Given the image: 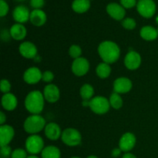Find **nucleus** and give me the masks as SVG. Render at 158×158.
Segmentation results:
<instances>
[{
    "instance_id": "obj_1",
    "label": "nucleus",
    "mask_w": 158,
    "mask_h": 158,
    "mask_svg": "<svg viewBox=\"0 0 158 158\" xmlns=\"http://www.w3.org/2000/svg\"><path fill=\"white\" fill-rule=\"evenodd\" d=\"M97 50L101 60L108 64L116 63L120 56V49L119 46L110 40H105L100 43Z\"/></svg>"
},
{
    "instance_id": "obj_2",
    "label": "nucleus",
    "mask_w": 158,
    "mask_h": 158,
    "mask_svg": "<svg viewBox=\"0 0 158 158\" xmlns=\"http://www.w3.org/2000/svg\"><path fill=\"white\" fill-rule=\"evenodd\" d=\"M45 100L43 93L40 90H32L25 99V107L31 114H40L43 110Z\"/></svg>"
},
{
    "instance_id": "obj_3",
    "label": "nucleus",
    "mask_w": 158,
    "mask_h": 158,
    "mask_svg": "<svg viewBox=\"0 0 158 158\" xmlns=\"http://www.w3.org/2000/svg\"><path fill=\"white\" fill-rule=\"evenodd\" d=\"M46 120L40 114H32L29 116L23 123V129L28 134L33 135L37 134L45 129Z\"/></svg>"
},
{
    "instance_id": "obj_4",
    "label": "nucleus",
    "mask_w": 158,
    "mask_h": 158,
    "mask_svg": "<svg viewBox=\"0 0 158 158\" xmlns=\"http://www.w3.org/2000/svg\"><path fill=\"white\" fill-rule=\"evenodd\" d=\"M25 147L27 153L30 155H36L38 154H41L44 149V140L40 135H30L26 139Z\"/></svg>"
},
{
    "instance_id": "obj_5",
    "label": "nucleus",
    "mask_w": 158,
    "mask_h": 158,
    "mask_svg": "<svg viewBox=\"0 0 158 158\" xmlns=\"http://www.w3.org/2000/svg\"><path fill=\"white\" fill-rule=\"evenodd\" d=\"M89 107L96 114L102 115V114H106L110 108L109 99H106L103 96L93 97L89 100Z\"/></svg>"
},
{
    "instance_id": "obj_6",
    "label": "nucleus",
    "mask_w": 158,
    "mask_h": 158,
    "mask_svg": "<svg viewBox=\"0 0 158 158\" xmlns=\"http://www.w3.org/2000/svg\"><path fill=\"white\" fill-rule=\"evenodd\" d=\"M62 141L69 147L78 146L81 143L82 136L80 131L75 128H66L62 133Z\"/></svg>"
},
{
    "instance_id": "obj_7",
    "label": "nucleus",
    "mask_w": 158,
    "mask_h": 158,
    "mask_svg": "<svg viewBox=\"0 0 158 158\" xmlns=\"http://www.w3.org/2000/svg\"><path fill=\"white\" fill-rule=\"evenodd\" d=\"M137 9L141 16L150 19L155 14L157 6L154 0H139L137 4Z\"/></svg>"
},
{
    "instance_id": "obj_8",
    "label": "nucleus",
    "mask_w": 158,
    "mask_h": 158,
    "mask_svg": "<svg viewBox=\"0 0 158 158\" xmlns=\"http://www.w3.org/2000/svg\"><path fill=\"white\" fill-rule=\"evenodd\" d=\"M71 69L74 75L77 77L85 76L89 69V63L84 57H80L73 60L71 65Z\"/></svg>"
},
{
    "instance_id": "obj_9",
    "label": "nucleus",
    "mask_w": 158,
    "mask_h": 158,
    "mask_svg": "<svg viewBox=\"0 0 158 158\" xmlns=\"http://www.w3.org/2000/svg\"><path fill=\"white\" fill-rule=\"evenodd\" d=\"M137 142V138L133 133L127 132L121 136L119 141V148L123 152H130L134 149Z\"/></svg>"
},
{
    "instance_id": "obj_10",
    "label": "nucleus",
    "mask_w": 158,
    "mask_h": 158,
    "mask_svg": "<svg viewBox=\"0 0 158 158\" xmlns=\"http://www.w3.org/2000/svg\"><path fill=\"white\" fill-rule=\"evenodd\" d=\"M141 56L140 53L134 50L127 52L124 58V65L130 70L137 69L141 65Z\"/></svg>"
},
{
    "instance_id": "obj_11",
    "label": "nucleus",
    "mask_w": 158,
    "mask_h": 158,
    "mask_svg": "<svg viewBox=\"0 0 158 158\" xmlns=\"http://www.w3.org/2000/svg\"><path fill=\"white\" fill-rule=\"evenodd\" d=\"M132 81L127 77H119L114 82V92L119 94H125L131 90Z\"/></svg>"
},
{
    "instance_id": "obj_12",
    "label": "nucleus",
    "mask_w": 158,
    "mask_h": 158,
    "mask_svg": "<svg viewBox=\"0 0 158 158\" xmlns=\"http://www.w3.org/2000/svg\"><path fill=\"white\" fill-rule=\"evenodd\" d=\"M43 73L39 68L32 66L26 69L23 73V80L27 84H36L42 80Z\"/></svg>"
},
{
    "instance_id": "obj_13",
    "label": "nucleus",
    "mask_w": 158,
    "mask_h": 158,
    "mask_svg": "<svg viewBox=\"0 0 158 158\" xmlns=\"http://www.w3.org/2000/svg\"><path fill=\"white\" fill-rule=\"evenodd\" d=\"M106 12L111 18L117 21H122L126 15L124 8L120 4L116 2H111L108 4L106 6Z\"/></svg>"
},
{
    "instance_id": "obj_14",
    "label": "nucleus",
    "mask_w": 158,
    "mask_h": 158,
    "mask_svg": "<svg viewBox=\"0 0 158 158\" xmlns=\"http://www.w3.org/2000/svg\"><path fill=\"white\" fill-rule=\"evenodd\" d=\"M43 96L45 100L51 103H56L60 97V91L58 86L52 83H49L43 89Z\"/></svg>"
},
{
    "instance_id": "obj_15",
    "label": "nucleus",
    "mask_w": 158,
    "mask_h": 158,
    "mask_svg": "<svg viewBox=\"0 0 158 158\" xmlns=\"http://www.w3.org/2000/svg\"><path fill=\"white\" fill-rule=\"evenodd\" d=\"M19 51L22 56L26 59L35 58L38 52L36 46L29 41H25L22 43L19 47Z\"/></svg>"
},
{
    "instance_id": "obj_16",
    "label": "nucleus",
    "mask_w": 158,
    "mask_h": 158,
    "mask_svg": "<svg viewBox=\"0 0 158 158\" xmlns=\"http://www.w3.org/2000/svg\"><path fill=\"white\" fill-rule=\"evenodd\" d=\"M15 136V131L10 125L0 126V146H7L10 143Z\"/></svg>"
},
{
    "instance_id": "obj_17",
    "label": "nucleus",
    "mask_w": 158,
    "mask_h": 158,
    "mask_svg": "<svg viewBox=\"0 0 158 158\" xmlns=\"http://www.w3.org/2000/svg\"><path fill=\"white\" fill-rule=\"evenodd\" d=\"M30 13L29 9L25 6H16L12 12V17L13 19L16 22V23H26L30 19Z\"/></svg>"
},
{
    "instance_id": "obj_18",
    "label": "nucleus",
    "mask_w": 158,
    "mask_h": 158,
    "mask_svg": "<svg viewBox=\"0 0 158 158\" xmlns=\"http://www.w3.org/2000/svg\"><path fill=\"white\" fill-rule=\"evenodd\" d=\"M45 135L49 140H57L62 136V131L60 127L54 122L47 123L44 129Z\"/></svg>"
},
{
    "instance_id": "obj_19",
    "label": "nucleus",
    "mask_w": 158,
    "mask_h": 158,
    "mask_svg": "<svg viewBox=\"0 0 158 158\" xmlns=\"http://www.w3.org/2000/svg\"><path fill=\"white\" fill-rule=\"evenodd\" d=\"M46 20H47L46 14L42 9H33L31 12L29 21L33 26L38 27L43 26L46 23Z\"/></svg>"
},
{
    "instance_id": "obj_20",
    "label": "nucleus",
    "mask_w": 158,
    "mask_h": 158,
    "mask_svg": "<svg viewBox=\"0 0 158 158\" xmlns=\"http://www.w3.org/2000/svg\"><path fill=\"white\" fill-rule=\"evenodd\" d=\"M10 35L12 39L15 40H23L26 38V34H27V30L25 26L21 23H15L11 26L9 29Z\"/></svg>"
},
{
    "instance_id": "obj_21",
    "label": "nucleus",
    "mask_w": 158,
    "mask_h": 158,
    "mask_svg": "<svg viewBox=\"0 0 158 158\" xmlns=\"http://www.w3.org/2000/svg\"><path fill=\"white\" fill-rule=\"evenodd\" d=\"M18 104V100L14 94H3L2 97V106L3 109L7 111H12L16 108Z\"/></svg>"
},
{
    "instance_id": "obj_22",
    "label": "nucleus",
    "mask_w": 158,
    "mask_h": 158,
    "mask_svg": "<svg viewBox=\"0 0 158 158\" xmlns=\"http://www.w3.org/2000/svg\"><path fill=\"white\" fill-rule=\"evenodd\" d=\"M140 35L143 40L146 41H153L158 37L157 29L151 26H145L141 28Z\"/></svg>"
},
{
    "instance_id": "obj_23",
    "label": "nucleus",
    "mask_w": 158,
    "mask_h": 158,
    "mask_svg": "<svg viewBox=\"0 0 158 158\" xmlns=\"http://www.w3.org/2000/svg\"><path fill=\"white\" fill-rule=\"evenodd\" d=\"M90 8L89 0H74L72 3V9L77 13H84Z\"/></svg>"
},
{
    "instance_id": "obj_24",
    "label": "nucleus",
    "mask_w": 158,
    "mask_h": 158,
    "mask_svg": "<svg viewBox=\"0 0 158 158\" xmlns=\"http://www.w3.org/2000/svg\"><path fill=\"white\" fill-rule=\"evenodd\" d=\"M61 152L57 147L53 145L45 147L41 152L42 158H60Z\"/></svg>"
},
{
    "instance_id": "obj_25",
    "label": "nucleus",
    "mask_w": 158,
    "mask_h": 158,
    "mask_svg": "<svg viewBox=\"0 0 158 158\" xmlns=\"http://www.w3.org/2000/svg\"><path fill=\"white\" fill-rule=\"evenodd\" d=\"M96 73L100 79H106L110 77L111 73V67L110 64L104 63H100L97 65L96 68Z\"/></svg>"
},
{
    "instance_id": "obj_26",
    "label": "nucleus",
    "mask_w": 158,
    "mask_h": 158,
    "mask_svg": "<svg viewBox=\"0 0 158 158\" xmlns=\"http://www.w3.org/2000/svg\"><path fill=\"white\" fill-rule=\"evenodd\" d=\"M80 94L83 100H90L94 94V87L89 83H85L80 88Z\"/></svg>"
},
{
    "instance_id": "obj_27",
    "label": "nucleus",
    "mask_w": 158,
    "mask_h": 158,
    "mask_svg": "<svg viewBox=\"0 0 158 158\" xmlns=\"http://www.w3.org/2000/svg\"><path fill=\"white\" fill-rule=\"evenodd\" d=\"M109 102L110 106L115 110H119L123 106V100L120 94L114 92L110 94L109 98Z\"/></svg>"
},
{
    "instance_id": "obj_28",
    "label": "nucleus",
    "mask_w": 158,
    "mask_h": 158,
    "mask_svg": "<svg viewBox=\"0 0 158 158\" xmlns=\"http://www.w3.org/2000/svg\"><path fill=\"white\" fill-rule=\"evenodd\" d=\"M69 54L73 60L81 57L82 49L78 45H72L69 49Z\"/></svg>"
},
{
    "instance_id": "obj_29",
    "label": "nucleus",
    "mask_w": 158,
    "mask_h": 158,
    "mask_svg": "<svg viewBox=\"0 0 158 158\" xmlns=\"http://www.w3.org/2000/svg\"><path fill=\"white\" fill-rule=\"evenodd\" d=\"M121 25L124 29H127V30H133L134 29H135L137 23L133 18H126L122 20Z\"/></svg>"
},
{
    "instance_id": "obj_30",
    "label": "nucleus",
    "mask_w": 158,
    "mask_h": 158,
    "mask_svg": "<svg viewBox=\"0 0 158 158\" xmlns=\"http://www.w3.org/2000/svg\"><path fill=\"white\" fill-rule=\"evenodd\" d=\"M27 151L23 148H17L12 151L11 158H27Z\"/></svg>"
},
{
    "instance_id": "obj_31",
    "label": "nucleus",
    "mask_w": 158,
    "mask_h": 158,
    "mask_svg": "<svg viewBox=\"0 0 158 158\" xmlns=\"http://www.w3.org/2000/svg\"><path fill=\"white\" fill-rule=\"evenodd\" d=\"M0 88H1L2 93L6 94L10 93L12 86H11V83L9 80H6V79H2L1 80V83H0Z\"/></svg>"
},
{
    "instance_id": "obj_32",
    "label": "nucleus",
    "mask_w": 158,
    "mask_h": 158,
    "mask_svg": "<svg viewBox=\"0 0 158 158\" xmlns=\"http://www.w3.org/2000/svg\"><path fill=\"white\" fill-rule=\"evenodd\" d=\"M12 148L7 145V146L1 147L0 149V156L2 158H9L12 156Z\"/></svg>"
},
{
    "instance_id": "obj_33",
    "label": "nucleus",
    "mask_w": 158,
    "mask_h": 158,
    "mask_svg": "<svg viewBox=\"0 0 158 158\" xmlns=\"http://www.w3.org/2000/svg\"><path fill=\"white\" fill-rule=\"evenodd\" d=\"M9 10V5L4 0H0V16L4 17L8 14Z\"/></svg>"
},
{
    "instance_id": "obj_34",
    "label": "nucleus",
    "mask_w": 158,
    "mask_h": 158,
    "mask_svg": "<svg viewBox=\"0 0 158 158\" xmlns=\"http://www.w3.org/2000/svg\"><path fill=\"white\" fill-rule=\"evenodd\" d=\"M54 80V74L52 71L46 70L43 73V76H42V80L45 83H50L52 80Z\"/></svg>"
},
{
    "instance_id": "obj_35",
    "label": "nucleus",
    "mask_w": 158,
    "mask_h": 158,
    "mask_svg": "<svg viewBox=\"0 0 158 158\" xmlns=\"http://www.w3.org/2000/svg\"><path fill=\"white\" fill-rule=\"evenodd\" d=\"M137 0H120V5L124 9H132L137 6Z\"/></svg>"
},
{
    "instance_id": "obj_36",
    "label": "nucleus",
    "mask_w": 158,
    "mask_h": 158,
    "mask_svg": "<svg viewBox=\"0 0 158 158\" xmlns=\"http://www.w3.org/2000/svg\"><path fill=\"white\" fill-rule=\"evenodd\" d=\"M29 4L34 9H41L44 6L45 0H30Z\"/></svg>"
},
{
    "instance_id": "obj_37",
    "label": "nucleus",
    "mask_w": 158,
    "mask_h": 158,
    "mask_svg": "<svg viewBox=\"0 0 158 158\" xmlns=\"http://www.w3.org/2000/svg\"><path fill=\"white\" fill-rule=\"evenodd\" d=\"M123 151L120 150V148H114L112 151H111V156L114 158H117L118 157H120V154Z\"/></svg>"
},
{
    "instance_id": "obj_38",
    "label": "nucleus",
    "mask_w": 158,
    "mask_h": 158,
    "mask_svg": "<svg viewBox=\"0 0 158 158\" xmlns=\"http://www.w3.org/2000/svg\"><path fill=\"white\" fill-rule=\"evenodd\" d=\"M6 121V115H5V114L2 112V111H1V113H0V124L4 125L5 122Z\"/></svg>"
},
{
    "instance_id": "obj_39",
    "label": "nucleus",
    "mask_w": 158,
    "mask_h": 158,
    "mask_svg": "<svg viewBox=\"0 0 158 158\" xmlns=\"http://www.w3.org/2000/svg\"><path fill=\"white\" fill-rule=\"evenodd\" d=\"M122 158H137V157H136L134 154H131V153L127 152V153H125V154H123Z\"/></svg>"
},
{
    "instance_id": "obj_40",
    "label": "nucleus",
    "mask_w": 158,
    "mask_h": 158,
    "mask_svg": "<svg viewBox=\"0 0 158 158\" xmlns=\"http://www.w3.org/2000/svg\"><path fill=\"white\" fill-rule=\"evenodd\" d=\"M83 106H89V100H83L82 103Z\"/></svg>"
},
{
    "instance_id": "obj_41",
    "label": "nucleus",
    "mask_w": 158,
    "mask_h": 158,
    "mask_svg": "<svg viewBox=\"0 0 158 158\" xmlns=\"http://www.w3.org/2000/svg\"><path fill=\"white\" fill-rule=\"evenodd\" d=\"M27 158H39L36 155H29L28 156Z\"/></svg>"
},
{
    "instance_id": "obj_42",
    "label": "nucleus",
    "mask_w": 158,
    "mask_h": 158,
    "mask_svg": "<svg viewBox=\"0 0 158 158\" xmlns=\"http://www.w3.org/2000/svg\"><path fill=\"white\" fill-rule=\"evenodd\" d=\"M86 158H99V157H97V156H95V155H90V156H89V157H87Z\"/></svg>"
},
{
    "instance_id": "obj_43",
    "label": "nucleus",
    "mask_w": 158,
    "mask_h": 158,
    "mask_svg": "<svg viewBox=\"0 0 158 158\" xmlns=\"http://www.w3.org/2000/svg\"><path fill=\"white\" fill-rule=\"evenodd\" d=\"M156 23H157V24H158V15H157V17H156Z\"/></svg>"
},
{
    "instance_id": "obj_44",
    "label": "nucleus",
    "mask_w": 158,
    "mask_h": 158,
    "mask_svg": "<svg viewBox=\"0 0 158 158\" xmlns=\"http://www.w3.org/2000/svg\"><path fill=\"white\" fill-rule=\"evenodd\" d=\"M16 1H18V2H23V1H25V0H16Z\"/></svg>"
},
{
    "instance_id": "obj_45",
    "label": "nucleus",
    "mask_w": 158,
    "mask_h": 158,
    "mask_svg": "<svg viewBox=\"0 0 158 158\" xmlns=\"http://www.w3.org/2000/svg\"><path fill=\"white\" fill-rule=\"evenodd\" d=\"M71 158H80V157H72Z\"/></svg>"
},
{
    "instance_id": "obj_46",
    "label": "nucleus",
    "mask_w": 158,
    "mask_h": 158,
    "mask_svg": "<svg viewBox=\"0 0 158 158\" xmlns=\"http://www.w3.org/2000/svg\"><path fill=\"white\" fill-rule=\"evenodd\" d=\"M157 33H158V28L157 29Z\"/></svg>"
}]
</instances>
